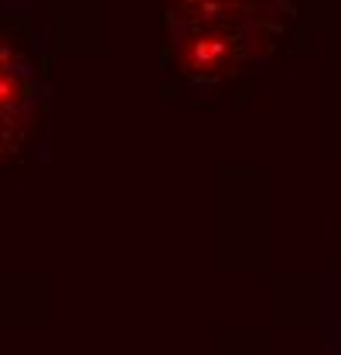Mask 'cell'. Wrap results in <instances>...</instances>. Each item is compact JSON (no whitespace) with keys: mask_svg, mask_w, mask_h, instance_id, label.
I'll use <instances>...</instances> for the list:
<instances>
[{"mask_svg":"<svg viewBox=\"0 0 341 355\" xmlns=\"http://www.w3.org/2000/svg\"><path fill=\"white\" fill-rule=\"evenodd\" d=\"M35 72L24 51L0 35V164L17 157L35 120Z\"/></svg>","mask_w":341,"mask_h":355,"instance_id":"6da1fadb","label":"cell"}]
</instances>
